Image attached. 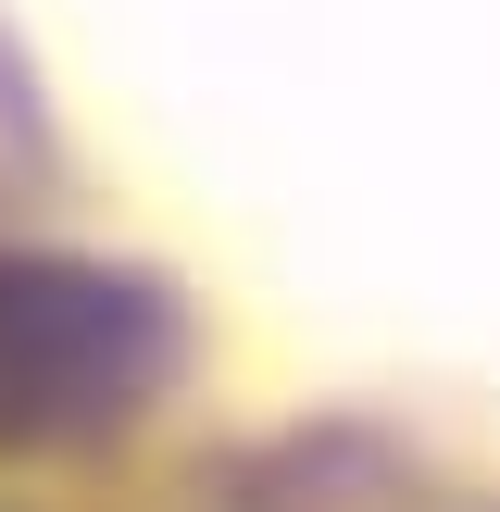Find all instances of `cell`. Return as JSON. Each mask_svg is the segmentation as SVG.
I'll list each match as a JSON object with an SVG mask.
<instances>
[{
  "mask_svg": "<svg viewBox=\"0 0 500 512\" xmlns=\"http://www.w3.org/2000/svg\"><path fill=\"white\" fill-rule=\"evenodd\" d=\"M175 375V313L138 275L0 250V438H100Z\"/></svg>",
  "mask_w": 500,
  "mask_h": 512,
  "instance_id": "1",
  "label": "cell"
}]
</instances>
